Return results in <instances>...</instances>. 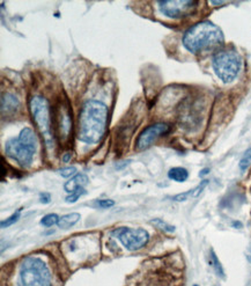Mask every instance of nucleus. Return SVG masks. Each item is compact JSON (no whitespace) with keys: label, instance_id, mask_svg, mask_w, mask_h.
<instances>
[{"label":"nucleus","instance_id":"obj_1","mask_svg":"<svg viewBox=\"0 0 251 286\" xmlns=\"http://www.w3.org/2000/svg\"><path fill=\"white\" fill-rule=\"evenodd\" d=\"M107 122V105L96 100L86 101L79 114L78 139L88 145L98 144L104 136Z\"/></svg>","mask_w":251,"mask_h":286},{"label":"nucleus","instance_id":"obj_2","mask_svg":"<svg viewBox=\"0 0 251 286\" xmlns=\"http://www.w3.org/2000/svg\"><path fill=\"white\" fill-rule=\"evenodd\" d=\"M189 52L201 54L221 47L225 42L223 30L211 21H201L190 27L182 38Z\"/></svg>","mask_w":251,"mask_h":286},{"label":"nucleus","instance_id":"obj_3","mask_svg":"<svg viewBox=\"0 0 251 286\" xmlns=\"http://www.w3.org/2000/svg\"><path fill=\"white\" fill-rule=\"evenodd\" d=\"M37 150L36 134L30 128L22 129L18 138H9L5 144V153L22 167H28L33 162Z\"/></svg>","mask_w":251,"mask_h":286},{"label":"nucleus","instance_id":"obj_4","mask_svg":"<svg viewBox=\"0 0 251 286\" xmlns=\"http://www.w3.org/2000/svg\"><path fill=\"white\" fill-rule=\"evenodd\" d=\"M29 111H30L33 122L40 131L44 139L48 150H53L54 137L52 127V114H51L49 102L43 96H34L29 101Z\"/></svg>","mask_w":251,"mask_h":286},{"label":"nucleus","instance_id":"obj_5","mask_svg":"<svg viewBox=\"0 0 251 286\" xmlns=\"http://www.w3.org/2000/svg\"><path fill=\"white\" fill-rule=\"evenodd\" d=\"M212 67L221 81L230 83L239 76L242 67V57L234 48H224L214 53Z\"/></svg>","mask_w":251,"mask_h":286},{"label":"nucleus","instance_id":"obj_6","mask_svg":"<svg viewBox=\"0 0 251 286\" xmlns=\"http://www.w3.org/2000/svg\"><path fill=\"white\" fill-rule=\"evenodd\" d=\"M18 286H51L47 263L38 257H25L20 265Z\"/></svg>","mask_w":251,"mask_h":286},{"label":"nucleus","instance_id":"obj_7","mask_svg":"<svg viewBox=\"0 0 251 286\" xmlns=\"http://www.w3.org/2000/svg\"><path fill=\"white\" fill-rule=\"evenodd\" d=\"M72 109L69 102H58L52 112V127L54 137L58 138L63 144L70 140L72 132Z\"/></svg>","mask_w":251,"mask_h":286},{"label":"nucleus","instance_id":"obj_8","mask_svg":"<svg viewBox=\"0 0 251 286\" xmlns=\"http://www.w3.org/2000/svg\"><path fill=\"white\" fill-rule=\"evenodd\" d=\"M112 235L117 237L122 242V245L131 252H136V250L144 248L150 240L149 232L143 228L133 230V228L128 227H120L112 231Z\"/></svg>","mask_w":251,"mask_h":286},{"label":"nucleus","instance_id":"obj_9","mask_svg":"<svg viewBox=\"0 0 251 286\" xmlns=\"http://www.w3.org/2000/svg\"><path fill=\"white\" fill-rule=\"evenodd\" d=\"M160 12L169 19H183L192 14L197 7L195 0H163L157 1Z\"/></svg>","mask_w":251,"mask_h":286},{"label":"nucleus","instance_id":"obj_10","mask_svg":"<svg viewBox=\"0 0 251 286\" xmlns=\"http://www.w3.org/2000/svg\"><path fill=\"white\" fill-rule=\"evenodd\" d=\"M169 130H170L169 125L167 123H162V122L150 125V127L144 129V130L140 132L139 136H138L136 140V149L138 151H144V150L150 149L157 138L163 136V134L168 133Z\"/></svg>","mask_w":251,"mask_h":286},{"label":"nucleus","instance_id":"obj_11","mask_svg":"<svg viewBox=\"0 0 251 286\" xmlns=\"http://www.w3.org/2000/svg\"><path fill=\"white\" fill-rule=\"evenodd\" d=\"M88 183L89 179L86 174H76L65 183L64 189H65V191L69 192V194H72V192L78 190V189L85 188Z\"/></svg>","mask_w":251,"mask_h":286},{"label":"nucleus","instance_id":"obj_12","mask_svg":"<svg viewBox=\"0 0 251 286\" xmlns=\"http://www.w3.org/2000/svg\"><path fill=\"white\" fill-rule=\"evenodd\" d=\"M20 107V102H19L18 98L15 95L11 94V93H7V94H4L1 98V112L2 114L8 115L15 112Z\"/></svg>","mask_w":251,"mask_h":286},{"label":"nucleus","instance_id":"obj_13","mask_svg":"<svg viewBox=\"0 0 251 286\" xmlns=\"http://www.w3.org/2000/svg\"><path fill=\"white\" fill-rule=\"evenodd\" d=\"M80 219H81L80 213L73 212V213L65 214V216H63L59 219V221H58L57 225H58V227L60 228V230L66 231V230H70L71 227H73L75 225L78 224V221H80Z\"/></svg>","mask_w":251,"mask_h":286},{"label":"nucleus","instance_id":"obj_14","mask_svg":"<svg viewBox=\"0 0 251 286\" xmlns=\"http://www.w3.org/2000/svg\"><path fill=\"white\" fill-rule=\"evenodd\" d=\"M168 178L175 182L183 183L189 179V172L184 167H173L169 169Z\"/></svg>","mask_w":251,"mask_h":286},{"label":"nucleus","instance_id":"obj_15","mask_svg":"<svg viewBox=\"0 0 251 286\" xmlns=\"http://www.w3.org/2000/svg\"><path fill=\"white\" fill-rule=\"evenodd\" d=\"M208 263H210V265L212 266V269L214 270L215 275H217L219 278H225V277H226L224 266H223V264H221L220 260H219V257L217 256V254H215V252L213 249L210 250V256H208Z\"/></svg>","mask_w":251,"mask_h":286},{"label":"nucleus","instance_id":"obj_16","mask_svg":"<svg viewBox=\"0 0 251 286\" xmlns=\"http://www.w3.org/2000/svg\"><path fill=\"white\" fill-rule=\"evenodd\" d=\"M152 224L155 226L156 228H159L160 231H162V232H166V233H174L176 231V227L173 226V225H170L167 223V221L162 220V219H159V218H155V219L152 220Z\"/></svg>","mask_w":251,"mask_h":286},{"label":"nucleus","instance_id":"obj_17","mask_svg":"<svg viewBox=\"0 0 251 286\" xmlns=\"http://www.w3.org/2000/svg\"><path fill=\"white\" fill-rule=\"evenodd\" d=\"M250 166H251V147H249V149L243 153L242 158H241L239 162V168L241 172L244 173L249 169Z\"/></svg>","mask_w":251,"mask_h":286},{"label":"nucleus","instance_id":"obj_18","mask_svg":"<svg viewBox=\"0 0 251 286\" xmlns=\"http://www.w3.org/2000/svg\"><path fill=\"white\" fill-rule=\"evenodd\" d=\"M59 219L60 218L58 217V214H56V213L47 214V216H44L43 218H42L41 225L44 227H51V226H53V225L58 224Z\"/></svg>","mask_w":251,"mask_h":286},{"label":"nucleus","instance_id":"obj_19","mask_svg":"<svg viewBox=\"0 0 251 286\" xmlns=\"http://www.w3.org/2000/svg\"><path fill=\"white\" fill-rule=\"evenodd\" d=\"M20 217H21V210H17L14 212V213L12 214V216H9L7 219L2 220L1 223H0V226H1V228L12 226V225H14L15 223H17V221H19Z\"/></svg>","mask_w":251,"mask_h":286},{"label":"nucleus","instance_id":"obj_20","mask_svg":"<svg viewBox=\"0 0 251 286\" xmlns=\"http://www.w3.org/2000/svg\"><path fill=\"white\" fill-rule=\"evenodd\" d=\"M207 184H208V180H204V181H201L199 184L197 185V187L194 188V189H191V197L192 198H197L199 197L202 194V191H204V189L207 187Z\"/></svg>","mask_w":251,"mask_h":286},{"label":"nucleus","instance_id":"obj_21","mask_svg":"<svg viewBox=\"0 0 251 286\" xmlns=\"http://www.w3.org/2000/svg\"><path fill=\"white\" fill-rule=\"evenodd\" d=\"M83 195H86L85 189H83V188L78 189V190H75V192H72V194H70L69 196H67L65 201L67 202V203H75V202L78 201V199Z\"/></svg>","mask_w":251,"mask_h":286},{"label":"nucleus","instance_id":"obj_22","mask_svg":"<svg viewBox=\"0 0 251 286\" xmlns=\"http://www.w3.org/2000/svg\"><path fill=\"white\" fill-rule=\"evenodd\" d=\"M60 175L65 179H72L73 176L76 175V168L75 167H66V168L60 169Z\"/></svg>","mask_w":251,"mask_h":286},{"label":"nucleus","instance_id":"obj_23","mask_svg":"<svg viewBox=\"0 0 251 286\" xmlns=\"http://www.w3.org/2000/svg\"><path fill=\"white\" fill-rule=\"evenodd\" d=\"M96 203H98V207L101 208H108L115 205V202L112 199H100Z\"/></svg>","mask_w":251,"mask_h":286},{"label":"nucleus","instance_id":"obj_24","mask_svg":"<svg viewBox=\"0 0 251 286\" xmlns=\"http://www.w3.org/2000/svg\"><path fill=\"white\" fill-rule=\"evenodd\" d=\"M191 197V191H185V192H182V194H178L176 196H174L173 199L176 202H179V203H182V202H185L186 199H189Z\"/></svg>","mask_w":251,"mask_h":286},{"label":"nucleus","instance_id":"obj_25","mask_svg":"<svg viewBox=\"0 0 251 286\" xmlns=\"http://www.w3.org/2000/svg\"><path fill=\"white\" fill-rule=\"evenodd\" d=\"M50 201H51L50 194H48V192H42V194H40V202H41V203L48 204V203H50Z\"/></svg>","mask_w":251,"mask_h":286},{"label":"nucleus","instance_id":"obj_26","mask_svg":"<svg viewBox=\"0 0 251 286\" xmlns=\"http://www.w3.org/2000/svg\"><path fill=\"white\" fill-rule=\"evenodd\" d=\"M71 158H72V153L71 152H67V153H65L64 154V156H62V161L63 162H65V163H67L70 161L71 160Z\"/></svg>","mask_w":251,"mask_h":286},{"label":"nucleus","instance_id":"obj_27","mask_svg":"<svg viewBox=\"0 0 251 286\" xmlns=\"http://www.w3.org/2000/svg\"><path fill=\"white\" fill-rule=\"evenodd\" d=\"M226 4H227V1H210V5L212 6H224Z\"/></svg>","mask_w":251,"mask_h":286},{"label":"nucleus","instance_id":"obj_28","mask_svg":"<svg viewBox=\"0 0 251 286\" xmlns=\"http://www.w3.org/2000/svg\"><path fill=\"white\" fill-rule=\"evenodd\" d=\"M210 173V168H204L202 170H201V173H199V176L202 178V176H205L206 174H208Z\"/></svg>","mask_w":251,"mask_h":286},{"label":"nucleus","instance_id":"obj_29","mask_svg":"<svg viewBox=\"0 0 251 286\" xmlns=\"http://www.w3.org/2000/svg\"><path fill=\"white\" fill-rule=\"evenodd\" d=\"M233 226L235 227V228H242L243 227V225L240 223V221H234L233 223Z\"/></svg>","mask_w":251,"mask_h":286},{"label":"nucleus","instance_id":"obj_30","mask_svg":"<svg viewBox=\"0 0 251 286\" xmlns=\"http://www.w3.org/2000/svg\"><path fill=\"white\" fill-rule=\"evenodd\" d=\"M192 286H199V285H198V284H194Z\"/></svg>","mask_w":251,"mask_h":286}]
</instances>
